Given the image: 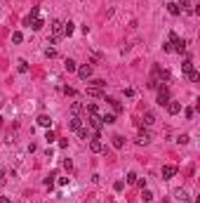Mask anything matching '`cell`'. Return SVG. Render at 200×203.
Instances as JSON below:
<instances>
[{
    "instance_id": "1",
    "label": "cell",
    "mask_w": 200,
    "mask_h": 203,
    "mask_svg": "<svg viewBox=\"0 0 200 203\" xmlns=\"http://www.w3.org/2000/svg\"><path fill=\"white\" fill-rule=\"evenodd\" d=\"M169 45H172V50H174V52H184V50H186V40H184V38H179V36H177V33H169Z\"/></svg>"
},
{
    "instance_id": "2",
    "label": "cell",
    "mask_w": 200,
    "mask_h": 203,
    "mask_svg": "<svg viewBox=\"0 0 200 203\" xmlns=\"http://www.w3.org/2000/svg\"><path fill=\"white\" fill-rule=\"evenodd\" d=\"M155 90H158V104L160 106H167V102H172V95H169V87L167 85H163V87H155Z\"/></svg>"
},
{
    "instance_id": "3",
    "label": "cell",
    "mask_w": 200,
    "mask_h": 203,
    "mask_svg": "<svg viewBox=\"0 0 200 203\" xmlns=\"http://www.w3.org/2000/svg\"><path fill=\"white\" fill-rule=\"evenodd\" d=\"M52 38L57 43H59V38H64V22H59V19L52 22Z\"/></svg>"
},
{
    "instance_id": "4",
    "label": "cell",
    "mask_w": 200,
    "mask_h": 203,
    "mask_svg": "<svg viewBox=\"0 0 200 203\" xmlns=\"http://www.w3.org/2000/svg\"><path fill=\"white\" fill-rule=\"evenodd\" d=\"M87 125H90L92 130H101V128H104V123H101V116H99V113H90V118H87Z\"/></svg>"
},
{
    "instance_id": "5",
    "label": "cell",
    "mask_w": 200,
    "mask_h": 203,
    "mask_svg": "<svg viewBox=\"0 0 200 203\" xmlns=\"http://www.w3.org/2000/svg\"><path fill=\"white\" fill-rule=\"evenodd\" d=\"M90 151H94V154L104 151V144H101V139H99V135H97V132H94V137L90 139Z\"/></svg>"
},
{
    "instance_id": "6",
    "label": "cell",
    "mask_w": 200,
    "mask_h": 203,
    "mask_svg": "<svg viewBox=\"0 0 200 203\" xmlns=\"http://www.w3.org/2000/svg\"><path fill=\"white\" fill-rule=\"evenodd\" d=\"M75 71H78V76H80V78H83V80L92 78V66H90V64H83V66H78V69H75Z\"/></svg>"
},
{
    "instance_id": "7",
    "label": "cell",
    "mask_w": 200,
    "mask_h": 203,
    "mask_svg": "<svg viewBox=\"0 0 200 203\" xmlns=\"http://www.w3.org/2000/svg\"><path fill=\"white\" fill-rule=\"evenodd\" d=\"M177 175V168L174 166H163V180H172Z\"/></svg>"
},
{
    "instance_id": "8",
    "label": "cell",
    "mask_w": 200,
    "mask_h": 203,
    "mask_svg": "<svg viewBox=\"0 0 200 203\" xmlns=\"http://www.w3.org/2000/svg\"><path fill=\"white\" fill-rule=\"evenodd\" d=\"M167 111L172 113V116L181 113V102H167Z\"/></svg>"
},
{
    "instance_id": "9",
    "label": "cell",
    "mask_w": 200,
    "mask_h": 203,
    "mask_svg": "<svg viewBox=\"0 0 200 203\" xmlns=\"http://www.w3.org/2000/svg\"><path fill=\"white\" fill-rule=\"evenodd\" d=\"M137 142H139V144H148V142H151V132H148V130H139Z\"/></svg>"
},
{
    "instance_id": "10",
    "label": "cell",
    "mask_w": 200,
    "mask_h": 203,
    "mask_svg": "<svg viewBox=\"0 0 200 203\" xmlns=\"http://www.w3.org/2000/svg\"><path fill=\"white\" fill-rule=\"evenodd\" d=\"M38 125H42V128H50V125H52V118H50L47 113H42V116H38Z\"/></svg>"
},
{
    "instance_id": "11",
    "label": "cell",
    "mask_w": 200,
    "mask_h": 203,
    "mask_svg": "<svg viewBox=\"0 0 200 203\" xmlns=\"http://www.w3.org/2000/svg\"><path fill=\"white\" fill-rule=\"evenodd\" d=\"M73 31H75L73 22H64V36H73Z\"/></svg>"
},
{
    "instance_id": "12",
    "label": "cell",
    "mask_w": 200,
    "mask_h": 203,
    "mask_svg": "<svg viewBox=\"0 0 200 203\" xmlns=\"http://www.w3.org/2000/svg\"><path fill=\"white\" fill-rule=\"evenodd\" d=\"M167 12H169L172 17H179V14H181V10H179V5H177V2H169V5H167Z\"/></svg>"
},
{
    "instance_id": "13",
    "label": "cell",
    "mask_w": 200,
    "mask_h": 203,
    "mask_svg": "<svg viewBox=\"0 0 200 203\" xmlns=\"http://www.w3.org/2000/svg\"><path fill=\"white\" fill-rule=\"evenodd\" d=\"M42 26H45V22H42L40 17H36V19H31V28H33V31H40Z\"/></svg>"
},
{
    "instance_id": "14",
    "label": "cell",
    "mask_w": 200,
    "mask_h": 203,
    "mask_svg": "<svg viewBox=\"0 0 200 203\" xmlns=\"http://www.w3.org/2000/svg\"><path fill=\"white\" fill-rule=\"evenodd\" d=\"M64 69L69 71V73H73V71H75V69H78V64H75L73 59H66V62H64Z\"/></svg>"
},
{
    "instance_id": "15",
    "label": "cell",
    "mask_w": 200,
    "mask_h": 203,
    "mask_svg": "<svg viewBox=\"0 0 200 203\" xmlns=\"http://www.w3.org/2000/svg\"><path fill=\"white\" fill-rule=\"evenodd\" d=\"M106 102H108V104H111V106H113V109H116L118 113L122 111V104H120V102H118V99H113V97H106Z\"/></svg>"
},
{
    "instance_id": "16",
    "label": "cell",
    "mask_w": 200,
    "mask_h": 203,
    "mask_svg": "<svg viewBox=\"0 0 200 203\" xmlns=\"http://www.w3.org/2000/svg\"><path fill=\"white\" fill-rule=\"evenodd\" d=\"M181 71H184V73H191V71H193V62H191V59H184V62H181Z\"/></svg>"
},
{
    "instance_id": "17",
    "label": "cell",
    "mask_w": 200,
    "mask_h": 203,
    "mask_svg": "<svg viewBox=\"0 0 200 203\" xmlns=\"http://www.w3.org/2000/svg\"><path fill=\"white\" fill-rule=\"evenodd\" d=\"M69 128H71V130H78V128H83V121H80L78 116H73V118H71V123H69Z\"/></svg>"
},
{
    "instance_id": "18",
    "label": "cell",
    "mask_w": 200,
    "mask_h": 203,
    "mask_svg": "<svg viewBox=\"0 0 200 203\" xmlns=\"http://www.w3.org/2000/svg\"><path fill=\"white\" fill-rule=\"evenodd\" d=\"M101 123H104V125L116 123V116H113V113H104V116H101Z\"/></svg>"
},
{
    "instance_id": "19",
    "label": "cell",
    "mask_w": 200,
    "mask_h": 203,
    "mask_svg": "<svg viewBox=\"0 0 200 203\" xmlns=\"http://www.w3.org/2000/svg\"><path fill=\"white\" fill-rule=\"evenodd\" d=\"M17 71H19V73H28V62H26V59H19V66H17Z\"/></svg>"
},
{
    "instance_id": "20",
    "label": "cell",
    "mask_w": 200,
    "mask_h": 203,
    "mask_svg": "<svg viewBox=\"0 0 200 203\" xmlns=\"http://www.w3.org/2000/svg\"><path fill=\"white\" fill-rule=\"evenodd\" d=\"M153 123H155V116H153L151 111H146L144 113V125H153Z\"/></svg>"
},
{
    "instance_id": "21",
    "label": "cell",
    "mask_w": 200,
    "mask_h": 203,
    "mask_svg": "<svg viewBox=\"0 0 200 203\" xmlns=\"http://www.w3.org/2000/svg\"><path fill=\"white\" fill-rule=\"evenodd\" d=\"M141 198H144L146 203H148V201H153V191H151V189H146V187H144V189H141Z\"/></svg>"
},
{
    "instance_id": "22",
    "label": "cell",
    "mask_w": 200,
    "mask_h": 203,
    "mask_svg": "<svg viewBox=\"0 0 200 203\" xmlns=\"http://www.w3.org/2000/svg\"><path fill=\"white\" fill-rule=\"evenodd\" d=\"M113 146H116V149H122V146H125V139H122L120 135H116V137H113Z\"/></svg>"
},
{
    "instance_id": "23",
    "label": "cell",
    "mask_w": 200,
    "mask_h": 203,
    "mask_svg": "<svg viewBox=\"0 0 200 203\" xmlns=\"http://www.w3.org/2000/svg\"><path fill=\"white\" fill-rule=\"evenodd\" d=\"M87 95L90 97H104V92H101L99 87H87Z\"/></svg>"
},
{
    "instance_id": "24",
    "label": "cell",
    "mask_w": 200,
    "mask_h": 203,
    "mask_svg": "<svg viewBox=\"0 0 200 203\" xmlns=\"http://www.w3.org/2000/svg\"><path fill=\"white\" fill-rule=\"evenodd\" d=\"M12 40H14L17 45H19V43H24V33H21V31H14V33H12Z\"/></svg>"
},
{
    "instance_id": "25",
    "label": "cell",
    "mask_w": 200,
    "mask_h": 203,
    "mask_svg": "<svg viewBox=\"0 0 200 203\" xmlns=\"http://www.w3.org/2000/svg\"><path fill=\"white\" fill-rule=\"evenodd\" d=\"M71 111H73V116H78V113L83 111V104H80V102H73V104H71Z\"/></svg>"
},
{
    "instance_id": "26",
    "label": "cell",
    "mask_w": 200,
    "mask_h": 203,
    "mask_svg": "<svg viewBox=\"0 0 200 203\" xmlns=\"http://www.w3.org/2000/svg\"><path fill=\"white\" fill-rule=\"evenodd\" d=\"M92 87H99V90H104V87H106V80H101V78H94V80H92Z\"/></svg>"
},
{
    "instance_id": "27",
    "label": "cell",
    "mask_w": 200,
    "mask_h": 203,
    "mask_svg": "<svg viewBox=\"0 0 200 203\" xmlns=\"http://www.w3.org/2000/svg\"><path fill=\"white\" fill-rule=\"evenodd\" d=\"M75 132H78V137H80V139H90V132H87V128H78Z\"/></svg>"
},
{
    "instance_id": "28",
    "label": "cell",
    "mask_w": 200,
    "mask_h": 203,
    "mask_svg": "<svg viewBox=\"0 0 200 203\" xmlns=\"http://www.w3.org/2000/svg\"><path fill=\"white\" fill-rule=\"evenodd\" d=\"M186 76H188V80H191V83H198V80H200V73H198V71H191V73H186Z\"/></svg>"
},
{
    "instance_id": "29",
    "label": "cell",
    "mask_w": 200,
    "mask_h": 203,
    "mask_svg": "<svg viewBox=\"0 0 200 203\" xmlns=\"http://www.w3.org/2000/svg\"><path fill=\"white\" fill-rule=\"evenodd\" d=\"M174 196L179 198V201H186V198H188V194H186L184 189H177V191H174Z\"/></svg>"
},
{
    "instance_id": "30",
    "label": "cell",
    "mask_w": 200,
    "mask_h": 203,
    "mask_svg": "<svg viewBox=\"0 0 200 203\" xmlns=\"http://www.w3.org/2000/svg\"><path fill=\"white\" fill-rule=\"evenodd\" d=\"M64 170H66V172L73 170V161H71V158H64Z\"/></svg>"
},
{
    "instance_id": "31",
    "label": "cell",
    "mask_w": 200,
    "mask_h": 203,
    "mask_svg": "<svg viewBox=\"0 0 200 203\" xmlns=\"http://www.w3.org/2000/svg\"><path fill=\"white\" fill-rule=\"evenodd\" d=\"M177 5H179V10H191V0H179Z\"/></svg>"
},
{
    "instance_id": "32",
    "label": "cell",
    "mask_w": 200,
    "mask_h": 203,
    "mask_svg": "<svg viewBox=\"0 0 200 203\" xmlns=\"http://www.w3.org/2000/svg\"><path fill=\"white\" fill-rule=\"evenodd\" d=\"M45 139H47L50 144H52L54 139H57V135H54V132H52V130H50V128H47V132H45Z\"/></svg>"
},
{
    "instance_id": "33",
    "label": "cell",
    "mask_w": 200,
    "mask_h": 203,
    "mask_svg": "<svg viewBox=\"0 0 200 203\" xmlns=\"http://www.w3.org/2000/svg\"><path fill=\"white\" fill-rule=\"evenodd\" d=\"M137 182V172H127V184H134Z\"/></svg>"
},
{
    "instance_id": "34",
    "label": "cell",
    "mask_w": 200,
    "mask_h": 203,
    "mask_svg": "<svg viewBox=\"0 0 200 203\" xmlns=\"http://www.w3.org/2000/svg\"><path fill=\"white\" fill-rule=\"evenodd\" d=\"M87 113H99V109H97V104H87Z\"/></svg>"
},
{
    "instance_id": "35",
    "label": "cell",
    "mask_w": 200,
    "mask_h": 203,
    "mask_svg": "<svg viewBox=\"0 0 200 203\" xmlns=\"http://www.w3.org/2000/svg\"><path fill=\"white\" fill-rule=\"evenodd\" d=\"M45 57H50V59H52V57H57V52H54L52 47H47V50H45Z\"/></svg>"
},
{
    "instance_id": "36",
    "label": "cell",
    "mask_w": 200,
    "mask_h": 203,
    "mask_svg": "<svg viewBox=\"0 0 200 203\" xmlns=\"http://www.w3.org/2000/svg\"><path fill=\"white\" fill-rule=\"evenodd\" d=\"M193 113H195V111H193V109L188 106V109H186V111H184V116H186V118H188V121H191V118H193Z\"/></svg>"
},
{
    "instance_id": "37",
    "label": "cell",
    "mask_w": 200,
    "mask_h": 203,
    "mask_svg": "<svg viewBox=\"0 0 200 203\" xmlns=\"http://www.w3.org/2000/svg\"><path fill=\"white\" fill-rule=\"evenodd\" d=\"M177 142H179V144H186V142H188V135H179V139H177Z\"/></svg>"
},
{
    "instance_id": "38",
    "label": "cell",
    "mask_w": 200,
    "mask_h": 203,
    "mask_svg": "<svg viewBox=\"0 0 200 203\" xmlns=\"http://www.w3.org/2000/svg\"><path fill=\"white\" fill-rule=\"evenodd\" d=\"M64 92H66L69 97H75V90H73V87H64Z\"/></svg>"
},
{
    "instance_id": "39",
    "label": "cell",
    "mask_w": 200,
    "mask_h": 203,
    "mask_svg": "<svg viewBox=\"0 0 200 203\" xmlns=\"http://www.w3.org/2000/svg\"><path fill=\"white\" fill-rule=\"evenodd\" d=\"M5 182H7V180H5V170H2V168H0V187H2V184H5Z\"/></svg>"
},
{
    "instance_id": "40",
    "label": "cell",
    "mask_w": 200,
    "mask_h": 203,
    "mask_svg": "<svg viewBox=\"0 0 200 203\" xmlns=\"http://www.w3.org/2000/svg\"><path fill=\"white\" fill-rule=\"evenodd\" d=\"M122 187H125V182L118 180V182H116V191H122Z\"/></svg>"
},
{
    "instance_id": "41",
    "label": "cell",
    "mask_w": 200,
    "mask_h": 203,
    "mask_svg": "<svg viewBox=\"0 0 200 203\" xmlns=\"http://www.w3.org/2000/svg\"><path fill=\"white\" fill-rule=\"evenodd\" d=\"M0 203H12V201H10L7 196H2V198H0Z\"/></svg>"
},
{
    "instance_id": "42",
    "label": "cell",
    "mask_w": 200,
    "mask_h": 203,
    "mask_svg": "<svg viewBox=\"0 0 200 203\" xmlns=\"http://www.w3.org/2000/svg\"><path fill=\"white\" fill-rule=\"evenodd\" d=\"M0 128H2V116H0Z\"/></svg>"
}]
</instances>
